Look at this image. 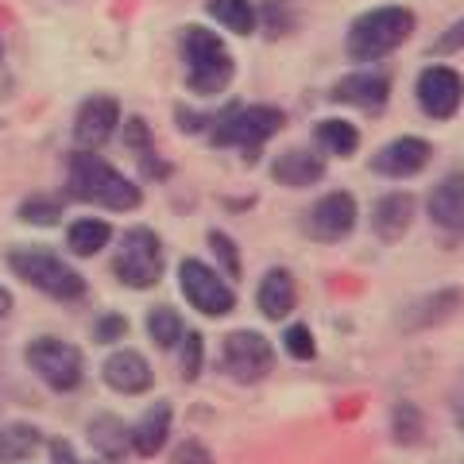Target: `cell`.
Segmentation results:
<instances>
[{"mask_svg":"<svg viewBox=\"0 0 464 464\" xmlns=\"http://www.w3.org/2000/svg\"><path fill=\"white\" fill-rule=\"evenodd\" d=\"M179 51L186 63V93H194L198 101H213L228 93L232 78H237V58H232L221 35L201 24H190L182 27Z\"/></svg>","mask_w":464,"mask_h":464,"instance_id":"cell-2","label":"cell"},{"mask_svg":"<svg viewBox=\"0 0 464 464\" xmlns=\"http://www.w3.org/2000/svg\"><path fill=\"white\" fill-rule=\"evenodd\" d=\"M356 217H360V206H356L353 194L348 190H329L306 209V232H310V240H317V244H341V240L353 237Z\"/></svg>","mask_w":464,"mask_h":464,"instance_id":"cell-12","label":"cell"},{"mask_svg":"<svg viewBox=\"0 0 464 464\" xmlns=\"http://www.w3.org/2000/svg\"><path fill=\"white\" fill-rule=\"evenodd\" d=\"M24 364L54 395H70V391H78L85 383V353L74 341L54 337V333H43V337L27 341Z\"/></svg>","mask_w":464,"mask_h":464,"instance_id":"cell-7","label":"cell"},{"mask_svg":"<svg viewBox=\"0 0 464 464\" xmlns=\"http://www.w3.org/2000/svg\"><path fill=\"white\" fill-rule=\"evenodd\" d=\"M16 217L24 225H32V228H54V225H63V198H54V194H27L16 206Z\"/></svg>","mask_w":464,"mask_h":464,"instance_id":"cell-30","label":"cell"},{"mask_svg":"<svg viewBox=\"0 0 464 464\" xmlns=\"http://www.w3.org/2000/svg\"><path fill=\"white\" fill-rule=\"evenodd\" d=\"M283 353L290 360H298V364H306V360L317 356V341H314V329L306 322H295L283 329Z\"/></svg>","mask_w":464,"mask_h":464,"instance_id":"cell-33","label":"cell"},{"mask_svg":"<svg viewBox=\"0 0 464 464\" xmlns=\"http://www.w3.org/2000/svg\"><path fill=\"white\" fill-rule=\"evenodd\" d=\"M314 148L333 159H353L360 151V128L344 116H322L314 121Z\"/></svg>","mask_w":464,"mask_h":464,"instance_id":"cell-24","label":"cell"},{"mask_svg":"<svg viewBox=\"0 0 464 464\" xmlns=\"http://www.w3.org/2000/svg\"><path fill=\"white\" fill-rule=\"evenodd\" d=\"M174 121H179V132L201 136V132H209L213 112H198V109H190V105H174Z\"/></svg>","mask_w":464,"mask_h":464,"instance_id":"cell-38","label":"cell"},{"mask_svg":"<svg viewBox=\"0 0 464 464\" xmlns=\"http://www.w3.org/2000/svg\"><path fill=\"white\" fill-rule=\"evenodd\" d=\"M391 441L402 445V449H414V445H422L426 441V414L418 411L414 402H406L399 399L395 406H391Z\"/></svg>","mask_w":464,"mask_h":464,"instance_id":"cell-29","label":"cell"},{"mask_svg":"<svg viewBox=\"0 0 464 464\" xmlns=\"http://www.w3.org/2000/svg\"><path fill=\"white\" fill-rule=\"evenodd\" d=\"M206 12L213 16V24H221L225 32L240 35V39L256 35V27H259L252 0H206Z\"/></svg>","mask_w":464,"mask_h":464,"instance_id":"cell-27","label":"cell"},{"mask_svg":"<svg viewBox=\"0 0 464 464\" xmlns=\"http://www.w3.org/2000/svg\"><path fill=\"white\" fill-rule=\"evenodd\" d=\"M5 264L24 286H32L54 302H82L85 290H90L85 275L66 256H58L54 248H43V244H16V248L5 252Z\"/></svg>","mask_w":464,"mask_h":464,"instance_id":"cell-4","label":"cell"},{"mask_svg":"<svg viewBox=\"0 0 464 464\" xmlns=\"http://www.w3.org/2000/svg\"><path fill=\"white\" fill-rule=\"evenodd\" d=\"M170 433H174V406L167 399L148 402V411L132 422V453L159 457L170 445Z\"/></svg>","mask_w":464,"mask_h":464,"instance_id":"cell-21","label":"cell"},{"mask_svg":"<svg viewBox=\"0 0 464 464\" xmlns=\"http://www.w3.org/2000/svg\"><path fill=\"white\" fill-rule=\"evenodd\" d=\"M256 20H264L267 39H283L286 32H295V12L286 8V0H264V8H256Z\"/></svg>","mask_w":464,"mask_h":464,"instance_id":"cell-34","label":"cell"},{"mask_svg":"<svg viewBox=\"0 0 464 464\" xmlns=\"http://www.w3.org/2000/svg\"><path fill=\"white\" fill-rule=\"evenodd\" d=\"M8 314H12V290H8L5 283H0V322H5Z\"/></svg>","mask_w":464,"mask_h":464,"instance_id":"cell-41","label":"cell"},{"mask_svg":"<svg viewBox=\"0 0 464 464\" xmlns=\"http://www.w3.org/2000/svg\"><path fill=\"white\" fill-rule=\"evenodd\" d=\"M101 383L116 391V395L136 399L155 387V368L140 348H112V353L101 360Z\"/></svg>","mask_w":464,"mask_h":464,"instance_id":"cell-14","label":"cell"},{"mask_svg":"<svg viewBox=\"0 0 464 464\" xmlns=\"http://www.w3.org/2000/svg\"><path fill=\"white\" fill-rule=\"evenodd\" d=\"M179 368H182V380L194 383L201 368H206V337L198 329H186V337L179 344Z\"/></svg>","mask_w":464,"mask_h":464,"instance_id":"cell-32","label":"cell"},{"mask_svg":"<svg viewBox=\"0 0 464 464\" xmlns=\"http://www.w3.org/2000/svg\"><path fill=\"white\" fill-rule=\"evenodd\" d=\"M82 464H112V460H101V457H97V460H82Z\"/></svg>","mask_w":464,"mask_h":464,"instance_id":"cell-42","label":"cell"},{"mask_svg":"<svg viewBox=\"0 0 464 464\" xmlns=\"http://www.w3.org/2000/svg\"><path fill=\"white\" fill-rule=\"evenodd\" d=\"M464 51V16L457 24H449L445 32L430 43V54L433 58H445V54H460Z\"/></svg>","mask_w":464,"mask_h":464,"instance_id":"cell-37","label":"cell"},{"mask_svg":"<svg viewBox=\"0 0 464 464\" xmlns=\"http://www.w3.org/2000/svg\"><path fill=\"white\" fill-rule=\"evenodd\" d=\"M430 163H433V143L426 136H395V140L383 143V148L368 159L372 174L391 179V182L418 179V174H422Z\"/></svg>","mask_w":464,"mask_h":464,"instance_id":"cell-13","label":"cell"},{"mask_svg":"<svg viewBox=\"0 0 464 464\" xmlns=\"http://www.w3.org/2000/svg\"><path fill=\"white\" fill-rule=\"evenodd\" d=\"M0 63H5V43H0Z\"/></svg>","mask_w":464,"mask_h":464,"instance_id":"cell-43","label":"cell"},{"mask_svg":"<svg viewBox=\"0 0 464 464\" xmlns=\"http://www.w3.org/2000/svg\"><path fill=\"white\" fill-rule=\"evenodd\" d=\"M325 155L317 148H286L271 159V182L283 186V190H310V186H317L325 179Z\"/></svg>","mask_w":464,"mask_h":464,"instance_id":"cell-18","label":"cell"},{"mask_svg":"<svg viewBox=\"0 0 464 464\" xmlns=\"http://www.w3.org/2000/svg\"><path fill=\"white\" fill-rule=\"evenodd\" d=\"M179 286H182V298L201 317H228L237 310V283H228L213 264L198 256H186L179 264Z\"/></svg>","mask_w":464,"mask_h":464,"instance_id":"cell-9","label":"cell"},{"mask_svg":"<svg viewBox=\"0 0 464 464\" xmlns=\"http://www.w3.org/2000/svg\"><path fill=\"white\" fill-rule=\"evenodd\" d=\"M414 27H418V16L406 5H380V8L360 12L344 32L348 63H383L402 43H411Z\"/></svg>","mask_w":464,"mask_h":464,"instance_id":"cell-3","label":"cell"},{"mask_svg":"<svg viewBox=\"0 0 464 464\" xmlns=\"http://www.w3.org/2000/svg\"><path fill=\"white\" fill-rule=\"evenodd\" d=\"M295 302H298V286H295V275L286 267H267L256 283V310L267 317V322H286L295 314Z\"/></svg>","mask_w":464,"mask_h":464,"instance_id":"cell-23","label":"cell"},{"mask_svg":"<svg viewBox=\"0 0 464 464\" xmlns=\"http://www.w3.org/2000/svg\"><path fill=\"white\" fill-rule=\"evenodd\" d=\"M453 422L464 430V380H460L457 391H453Z\"/></svg>","mask_w":464,"mask_h":464,"instance_id":"cell-40","label":"cell"},{"mask_svg":"<svg viewBox=\"0 0 464 464\" xmlns=\"http://www.w3.org/2000/svg\"><path fill=\"white\" fill-rule=\"evenodd\" d=\"M464 310V290L460 286H438L426 290L422 298L406 302L399 314V329L402 333H426V329H441Z\"/></svg>","mask_w":464,"mask_h":464,"instance_id":"cell-15","label":"cell"},{"mask_svg":"<svg viewBox=\"0 0 464 464\" xmlns=\"http://www.w3.org/2000/svg\"><path fill=\"white\" fill-rule=\"evenodd\" d=\"M66 194L109 213H132L143 206V186L97 151H74L66 163Z\"/></svg>","mask_w":464,"mask_h":464,"instance_id":"cell-1","label":"cell"},{"mask_svg":"<svg viewBox=\"0 0 464 464\" xmlns=\"http://www.w3.org/2000/svg\"><path fill=\"white\" fill-rule=\"evenodd\" d=\"M414 101L430 121H453L464 105V74L449 63H430L414 78Z\"/></svg>","mask_w":464,"mask_h":464,"instance_id":"cell-10","label":"cell"},{"mask_svg":"<svg viewBox=\"0 0 464 464\" xmlns=\"http://www.w3.org/2000/svg\"><path fill=\"white\" fill-rule=\"evenodd\" d=\"M47 433H43L35 422H0V464H24L32 460Z\"/></svg>","mask_w":464,"mask_h":464,"instance_id":"cell-26","label":"cell"},{"mask_svg":"<svg viewBox=\"0 0 464 464\" xmlns=\"http://www.w3.org/2000/svg\"><path fill=\"white\" fill-rule=\"evenodd\" d=\"M143 329H148V341L155 348L170 353V348H179L186 337V317L174 306H151L148 317H143Z\"/></svg>","mask_w":464,"mask_h":464,"instance_id":"cell-28","label":"cell"},{"mask_svg":"<svg viewBox=\"0 0 464 464\" xmlns=\"http://www.w3.org/2000/svg\"><path fill=\"white\" fill-rule=\"evenodd\" d=\"M112 279L128 286V290H151L163 283L167 275V248H163V237L151 228V225H128L121 237H116V248H112Z\"/></svg>","mask_w":464,"mask_h":464,"instance_id":"cell-6","label":"cell"},{"mask_svg":"<svg viewBox=\"0 0 464 464\" xmlns=\"http://www.w3.org/2000/svg\"><path fill=\"white\" fill-rule=\"evenodd\" d=\"M43 449H47L51 464H82V457L74 453V445H70L66 438H47V441H43Z\"/></svg>","mask_w":464,"mask_h":464,"instance_id":"cell-39","label":"cell"},{"mask_svg":"<svg viewBox=\"0 0 464 464\" xmlns=\"http://www.w3.org/2000/svg\"><path fill=\"white\" fill-rule=\"evenodd\" d=\"M217 364L232 383L252 387L264 383L275 372V344L259 329H232L228 337H221V356Z\"/></svg>","mask_w":464,"mask_h":464,"instance_id":"cell-8","label":"cell"},{"mask_svg":"<svg viewBox=\"0 0 464 464\" xmlns=\"http://www.w3.org/2000/svg\"><path fill=\"white\" fill-rule=\"evenodd\" d=\"M414 217H418L414 194H406V190H387V194H380V198L372 201L368 225H372V232H375V240H380V244H399L406 232H411Z\"/></svg>","mask_w":464,"mask_h":464,"instance_id":"cell-19","label":"cell"},{"mask_svg":"<svg viewBox=\"0 0 464 464\" xmlns=\"http://www.w3.org/2000/svg\"><path fill=\"white\" fill-rule=\"evenodd\" d=\"M85 441H90V449L101 460L121 464L128 453H132V426L112 411H97L90 422H85Z\"/></svg>","mask_w":464,"mask_h":464,"instance_id":"cell-20","label":"cell"},{"mask_svg":"<svg viewBox=\"0 0 464 464\" xmlns=\"http://www.w3.org/2000/svg\"><path fill=\"white\" fill-rule=\"evenodd\" d=\"M167 464H217V457H213V449L201 438H182L167 453Z\"/></svg>","mask_w":464,"mask_h":464,"instance_id":"cell-36","label":"cell"},{"mask_svg":"<svg viewBox=\"0 0 464 464\" xmlns=\"http://www.w3.org/2000/svg\"><path fill=\"white\" fill-rule=\"evenodd\" d=\"M329 97L356 112H383L391 101V78L383 70H348L344 78L333 82Z\"/></svg>","mask_w":464,"mask_h":464,"instance_id":"cell-16","label":"cell"},{"mask_svg":"<svg viewBox=\"0 0 464 464\" xmlns=\"http://www.w3.org/2000/svg\"><path fill=\"white\" fill-rule=\"evenodd\" d=\"M426 217L430 225L449 240L464 237V170H453L433 186L426 198Z\"/></svg>","mask_w":464,"mask_h":464,"instance_id":"cell-17","label":"cell"},{"mask_svg":"<svg viewBox=\"0 0 464 464\" xmlns=\"http://www.w3.org/2000/svg\"><path fill=\"white\" fill-rule=\"evenodd\" d=\"M112 244V225L101 217H74L66 225V248L78 259H93Z\"/></svg>","mask_w":464,"mask_h":464,"instance_id":"cell-25","label":"cell"},{"mask_svg":"<svg viewBox=\"0 0 464 464\" xmlns=\"http://www.w3.org/2000/svg\"><path fill=\"white\" fill-rule=\"evenodd\" d=\"M206 244H209V252H213V264H217V271L225 275V279H244V256H240V244L228 237V232H221V228H209V237H206Z\"/></svg>","mask_w":464,"mask_h":464,"instance_id":"cell-31","label":"cell"},{"mask_svg":"<svg viewBox=\"0 0 464 464\" xmlns=\"http://www.w3.org/2000/svg\"><path fill=\"white\" fill-rule=\"evenodd\" d=\"M286 128V112L279 105H228L221 112H213L209 124V143L221 151H244L248 163H256L264 143H271Z\"/></svg>","mask_w":464,"mask_h":464,"instance_id":"cell-5","label":"cell"},{"mask_svg":"<svg viewBox=\"0 0 464 464\" xmlns=\"http://www.w3.org/2000/svg\"><path fill=\"white\" fill-rule=\"evenodd\" d=\"M121 140H124V148L132 151V159L140 163L143 179H151V182L170 179V163H167V159H159L155 132H151L148 116H124V121H121Z\"/></svg>","mask_w":464,"mask_h":464,"instance_id":"cell-22","label":"cell"},{"mask_svg":"<svg viewBox=\"0 0 464 464\" xmlns=\"http://www.w3.org/2000/svg\"><path fill=\"white\" fill-rule=\"evenodd\" d=\"M128 329H132V322L121 314V310H105L101 317H93V325H90V337L97 341V344H121V341H128Z\"/></svg>","mask_w":464,"mask_h":464,"instance_id":"cell-35","label":"cell"},{"mask_svg":"<svg viewBox=\"0 0 464 464\" xmlns=\"http://www.w3.org/2000/svg\"><path fill=\"white\" fill-rule=\"evenodd\" d=\"M121 121H124V109L112 93H90L78 105L74 128H70L74 148L78 151H101L116 132H121Z\"/></svg>","mask_w":464,"mask_h":464,"instance_id":"cell-11","label":"cell"}]
</instances>
